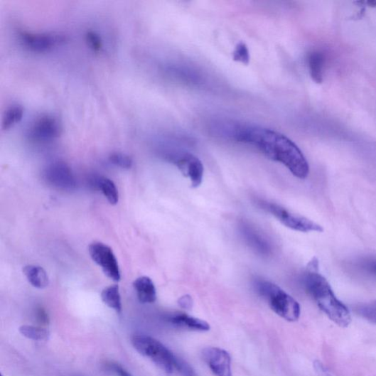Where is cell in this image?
I'll use <instances>...</instances> for the list:
<instances>
[{"label":"cell","instance_id":"1","mask_svg":"<svg viewBox=\"0 0 376 376\" xmlns=\"http://www.w3.org/2000/svg\"><path fill=\"white\" fill-rule=\"evenodd\" d=\"M230 137L257 148L268 159L283 164L296 178L304 180L308 163L299 146L279 132L259 127L234 126Z\"/></svg>","mask_w":376,"mask_h":376},{"label":"cell","instance_id":"2","mask_svg":"<svg viewBox=\"0 0 376 376\" xmlns=\"http://www.w3.org/2000/svg\"><path fill=\"white\" fill-rule=\"evenodd\" d=\"M303 283L306 291L331 321L342 328H346L350 324L349 309L336 297L328 281L318 270L307 268L303 277Z\"/></svg>","mask_w":376,"mask_h":376},{"label":"cell","instance_id":"3","mask_svg":"<svg viewBox=\"0 0 376 376\" xmlns=\"http://www.w3.org/2000/svg\"><path fill=\"white\" fill-rule=\"evenodd\" d=\"M256 286L259 294L267 301L276 315L289 322H296L299 319L300 304L281 287L263 280L259 281Z\"/></svg>","mask_w":376,"mask_h":376},{"label":"cell","instance_id":"4","mask_svg":"<svg viewBox=\"0 0 376 376\" xmlns=\"http://www.w3.org/2000/svg\"><path fill=\"white\" fill-rule=\"evenodd\" d=\"M131 343L140 355L166 373L171 374L174 371L178 356L161 342L149 336L136 335L132 338Z\"/></svg>","mask_w":376,"mask_h":376},{"label":"cell","instance_id":"5","mask_svg":"<svg viewBox=\"0 0 376 376\" xmlns=\"http://www.w3.org/2000/svg\"><path fill=\"white\" fill-rule=\"evenodd\" d=\"M261 205L287 228L301 232L323 231V228L312 220L287 210L277 204L262 203Z\"/></svg>","mask_w":376,"mask_h":376},{"label":"cell","instance_id":"6","mask_svg":"<svg viewBox=\"0 0 376 376\" xmlns=\"http://www.w3.org/2000/svg\"><path fill=\"white\" fill-rule=\"evenodd\" d=\"M88 252L108 278L115 281H120L119 263L112 248L102 242H95L90 246Z\"/></svg>","mask_w":376,"mask_h":376},{"label":"cell","instance_id":"7","mask_svg":"<svg viewBox=\"0 0 376 376\" xmlns=\"http://www.w3.org/2000/svg\"><path fill=\"white\" fill-rule=\"evenodd\" d=\"M18 37L27 49L38 53L49 52L65 40L63 36L59 34L32 33L26 31L20 32Z\"/></svg>","mask_w":376,"mask_h":376},{"label":"cell","instance_id":"8","mask_svg":"<svg viewBox=\"0 0 376 376\" xmlns=\"http://www.w3.org/2000/svg\"><path fill=\"white\" fill-rule=\"evenodd\" d=\"M172 160L186 178L190 179L193 188L201 186L205 169L200 160L188 152L178 154Z\"/></svg>","mask_w":376,"mask_h":376},{"label":"cell","instance_id":"9","mask_svg":"<svg viewBox=\"0 0 376 376\" xmlns=\"http://www.w3.org/2000/svg\"><path fill=\"white\" fill-rule=\"evenodd\" d=\"M60 122L50 115H43L35 120L29 130V136L37 141H49L61 135Z\"/></svg>","mask_w":376,"mask_h":376},{"label":"cell","instance_id":"10","mask_svg":"<svg viewBox=\"0 0 376 376\" xmlns=\"http://www.w3.org/2000/svg\"><path fill=\"white\" fill-rule=\"evenodd\" d=\"M203 357L216 376H232V360L227 350L217 347H208L203 350Z\"/></svg>","mask_w":376,"mask_h":376},{"label":"cell","instance_id":"11","mask_svg":"<svg viewBox=\"0 0 376 376\" xmlns=\"http://www.w3.org/2000/svg\"><path fill=\"white\" fill-rule=\"evenodd\" d=\"M44 175L50 184L58 188L72 190L76 186L72 170L64 163L56 162L50 165Z\"/></svg>","mask_w":376,"mask_h":376},{"label":"cell","instance_id":"12","mask_svg":"<svg viewBox=\"0 0 376 376\" xmlns=\"http://www.w3.org/2000/svg\"><path fill=\"white\" fill-rule=\"evenodd\" d=\"M168 322L176 328L190 331H208L210 329L208 322L183 313L171 316Z\"/></svg>","mask_w":376,"mask_h":376},{"label":"cell","instance_id":"13","mask_svg":"<svg viewBox=\"0 0 376 376\" xmlns=\"http://www.w3.org/2000/svg\"><path fill=\"white\" fill-rule=\"evenodd\" d=\"M139 300L142 304H152L157 300L156 287L148 276L138 278L134 282Z\"/></svg>","mask_w":376,"mask_h":376},{"label":"cell","instance_id":"14","mask_svg":"<svg viewBox=\"0 0 376 376\" xmlns=\"http://www.w3.org/2000/svg\"><path fill=\"white\" fill-rule=\"evenodd\" d=\"M23 273L28 281L38 289H45L49 285V278L47 272L38 265H27Z\"/></svg>","mask_w":376,"mask_h":376},{"label":"cell","instance_id":"15","mask_svg":"<svg viewBox=\"0 0 376 376\" xmlns=\"http://www.w3.org/2000/svg\"><path fill=\"white\" fill-rule=\"evenodd\" d=\"M324 55L321 52H313L308 57L309 73L316 83L323 82Z\"/></svg>","mask_w":376,"mask_h":376},{"label":"cell","instance_id":"16","mask_svg":"<svg viewBox=\"0 0 376 376\" xmlns=\"http://www.w3.org/2000/svg\"><path fill=\"white\" fill-rule=\"evenodd\" d=\"M102 301L109 308L121 314L122 312V298L118 285H112L106 287L101 294Z\"/></svg>","mask_w":376,"mask_h":376},{"label":"cell","instance_id":"17","mask_svg":"<svg viewBox=\"0 0 376 376\" xmlns=\"http://www.w3.org/2000/svg\"><path fill=\"white\" fill-rule=\"evenodd\" d=\"M97 187L104 194L110 205H115L119 203V191L115 183L104 176H100L96 181Z\"/></svg>","mask_w":376,"mask_h":376},{"label":"cell","instance_id":"18","mask_svg":"<svg viewBox=\"0 0 376 376\" xmlns=\"http://www.w3.org/2000/svg\"><path fill=\"white\" fill-rule=\"evenodd\" d=\"M19 333L25 338L35 341L48 340L50 331L42 326H22L19 328Z\"/></svg>","mask_w":376,"mask_h":376},{"label":"cell","instance_id":"19","mask_svg":"<svg viewBox=\"0 0 376 376\" xmlns=\"http://www.w3.org/2000/svg\"><path fill=\"white\" fill-rule=\"evenodd\" d=\"M24 109L20 105H14L7 109L3 119V129L8 130L18 123L23 117Z\"/></svg>","mask_w":376,"mask_h":376},{"label":"cell","instance_id":"20","mask_svg":"<svg viewBox=\"0 0 376 376\" xmlns=\"http://www.w3.org/2000/svg\"><path fill=\"white\" fill-rule=\"evenodd\" d=\"M353 311L363 319L376 324V300L358 304L353 307Z\"/></svg>","mask_w":376,"mask_h":376},{"label":"cell","instance_id":"21","mask_svg":"<svg viewBox=\"0 0 376 376\" xmlns=\"http://www.w3.org/2000/svg\"><path fill=\"white\" fill-rule=\"evenodd\" d=\"M233 60L243 65H249L250 63V53L245 43L240 42L237 44L232 53Z\"/></svg>","mask_w":376,"mask_h":376},{"label":"cell","instance_id":"22","mask_svg":"<svg viewBox=\"0 0 376 376\" xmlns=\"http://www.w3.org/2000/svg\"><path fill=\"white\" fill-rule=\"evenodd\" d=\"M247 237L252 245L257 251L262 253H267L269 251V246L260 236L257 235L254 231H252L249 227H247L245 230Z\"/></svg>","mask_w":376,"mask_h":376},{"label":"cell","instance_id":"23","mask_svg":"<svg viewBox=\"0 0 376 376\" xmlns=\"http://www.w3.org/2000/svg\"><path fill=\"white\" fill-rule=\"evenodd\" d=\"M109 161L114 165L124 169L130 168L132 166V164H134L132 159L127 156V154L122 153H114L110 154Z\"/></svg>","mask_w":376,"mask_h":376},{"label":"cell","instance_id":"24","mask_svg":"<svg viewBox=\"0 0 376 376\" xmlns=\"http://www.w3.org/2000/svg\"><path fill=\"white\" fill-rule=\"evenodd\" d=\"M85 40L87 45L96 53L101 51L103 47L101 37L94 31H87L85 35Z\"/></svg>","mask_w":376,"mask_h":376},{"label":"cell","instance_id":"25","mask_svg":"<svg viewBox=\"0 0 376 376\" xmlns=\"http://www.w3.org/2000/svg\"><path fill=\"white\" fill-rule=\"evenodd\" d=\"M175 370L179 372L182 376H198L192 367L179 357L176 359Z\"/></svg>","mask_w":376,"mask_h":376},{"label":"cell","instance_id":"26","mask_svg":"<svg viewBox=\"0 0 376 376\" xmlns=\"http://www.w3.org/2000/svg\"><path fill=\"white\" fill-rule=\"evenodd\" d=\"M37 321L42 326H48L50 323V318L48 314L43 308H38L36 311Z\"/></svg>","mask_w":376,"mask_h":376},{"label":"cell","instance_id":"27","mask_svg":"<svg viewBox=\"0 0 376 376\" xmlns=\"http://www.w3.org/2000/svg\"><path fill=\"white\" fill-rule=\"evenodd\" d=\"M362 267L376 276V259L373 258L365 260V262L362 264Z\"/></svg>","mask_w":376,"mask_h":376},{"label":"cell","instance_id":"28","mask_svg":"<svg viewBox=\"0 0 376 376\" xmlns=\"http://www.w3.org/2000/svg\"><path fill=\"white\" fill-rule=\"evenodd\" d=\"M179 304L184 308H190L193 305L192 298L188 295L184 296L179 299Z\"/></svg>","mask_w":376,"mask_h":376},{"label":"cell","instance_id":"29","mask_svg":"<svg viewBox=\"0 0 376 376\" xmlns=\"http://www.w3.org/2000/svg\"><path fill=\"white\" fill-rule=\"evenodd\" d=\"M315 366L320 376H333L320 362H316Z\"/></svg>","mask_w":376,"mask_h":376},{"label":"cell","instance_id":"30","mask_svg":"<svg viewBox=\"0 0 376 376\" xmlns=\"http://www.w3.org/2000/svg\"><path fill=\"white\" fill-rule=\"evenodd\" d=\"M1 376H4L3 375H1Z\"/></svg>","mask_w":376,"mask_h":376},{"label":"cell","instance_id":"31","mask_svg":"<svg viewBox=\"0 0 376 376\" xmlns=\"http://www.w3.org/2000/svg\"><path fill=\"white\" fill-rule=\"evenodd\" d=\"M132 376V375H131Z\"/></svg>","mask_w":376,"mask_h":376}]
</instances>
